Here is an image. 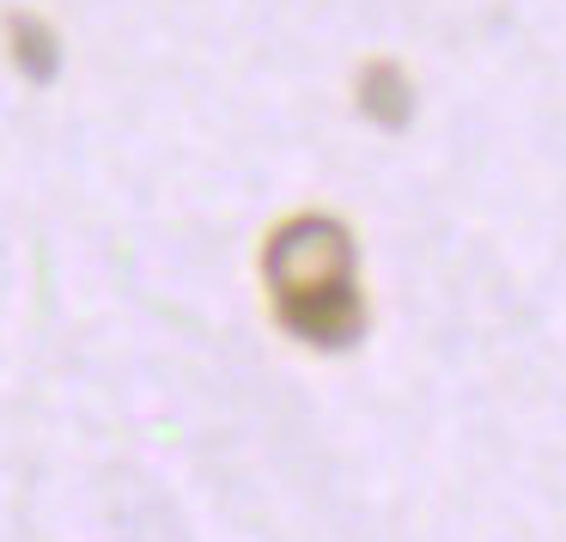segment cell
I'll list each match as a JSON object with an SVG mask.
<instances>
[{"instance_id":"3957f363","label":"cell","mask_w":566,"mask_h":542,"mask_svg":"<svg viewBox=\"0 0 566 542\" xmlns=\"http://www.w3.org/2000/svg\"><path fill=\"white\" fill-rule=\"evenodd\" d=\"M7 38H13L19 74H25L31 86H50L55 67H62V43H55V31L43 25V19H31V13H13L7 19Z\"/></svg>"},{"instance_id":"7a4b0ae2","label":"cell","mask_w":566,"mask_h":542,"mask_svg":"<svg viewBox=\"0 0 566 542\" xmlns=\"http://www.w3.org/2000/svg\"><path fill=\"white\" fill-rule=\"evenodd\" d=\"M359 111L378 128H402L415 116V92H408V74L396 62H366L359 74Z\"/></svg>"},{"instance_id":"6da1fadb","label":"cell","mask_w":566,"mask_h":542,"mask_svg":"<svg viewBox=\"0 0 566 542\" xmlns=\"http://www.w3.org/2000/svg\"><path fill=\"white\" fill-rule=\"evenodd\" d=\"M274 317L311 347H354L366 335V299L354 274V238L329 213H298L274 226L262 250Z\"/></svg>"}]
</instances>
